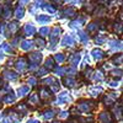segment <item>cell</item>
Segmentation results:
<instances>
[{
  "mask_svg": "<svg viewBox=\"0 0 123 123\" xmlns=\"http://www.w3.org/2000/svg\"><path fill=\"white\" fill-rule=\"evenodd\" d=\"M94 55H95L96 59H101L102 57H104V53H102L101 50H97L96 49V50H94Z\"/></svg>",
  "mask_w": 123,
  "mask_h": 123,
  "instance_id": "obj_2",
  "label": "cell"
},
{
  "mask_svg": "<svg viewBox=\"0 0 123 123\" xmlns=\"http://www.w3.org/2000/svg\"><path fill=\"white\" fill-rule=\"evenodd\" d=\"M100 121L102 123H110L111 122V116L107 113V112H102L100 115Z\"/></svg>",
  "mask_w": 123,
  "mask_h": 123,
  "instance_id": "obj_1",
  "label": "cell"
}]
</instances>
